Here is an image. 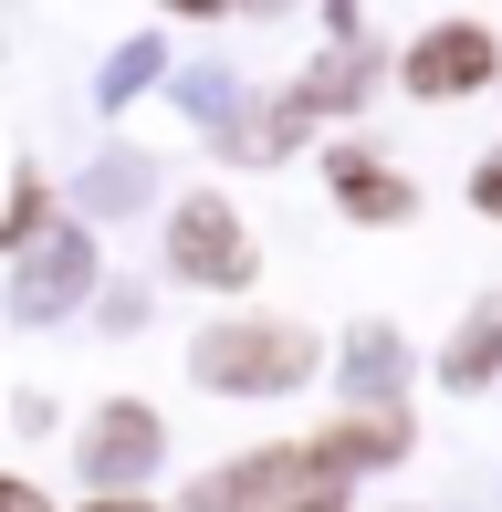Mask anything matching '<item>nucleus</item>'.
<instances>
[{
	"instance_id": "nucleus-1",
	"label": "nucleus",
	"mask_w": 502,
	"mask_h": 512,
	"mask_svg": "<svg viewBox=\"0 0 502 512\" xmlns=\"http://www.w3.org/2000/svg\"><path fill=\"white\" fill-rule=\"evenodd\" d=\"M304 366H314L304 335H210L199 345V377L210 387H293Z\"/></svg>"
},
{
	"instance_id": "nucleus-2",
	"label": "nucleus",
	"mask_w": 502,
	"mask_h": 512,
	"mask_svg": "<svg viewBox=\"0 0 502 512\" xmlns=\"http://www.w3.org/2000/svg\"><path fill=\"white\" fill-rule=\"evenodd\" d=\"M492 32L482 21H440V32L419 42V53H408V84H419V95H471V84H492Z\"/></svg>"
},
{
	"instance_id": "nucleus-3",
	"label": "nucleus",
	"mask_w": 502,
	"mask_h": 512,
	"mask_svg": "<svg viewBox=\"0 0 502 512\" xmlns=\"http://www.w3.org/2000/svg\"><path fill=\"white\" fill-rule=\"evenodd\" d=\"M178 272H189V283H241V272H251V251H241V230H231L220 199L178 209Z\"/></svg>"
},
{
	"instance_id": "nucleus-4",
	"label": "nucleus",
	"mask_w": 502,
	"mask_h": 512,
	"mask_svg": "<svg viewBox=\"0 0 502 512\" xmlns=\"http://www.w3.org/2000/svg\"><path fill=\"white\" fill-rule=\"evenodd\" d=\"M157 450V418L147 408H126V418H105L95 439H84V460H95V471H136V460Z\"/></svg>"
},
{
	"instance_id": "nucleus-5",
	"label": "nucleus",
	"mask_w": 502,
	"mask_h": 512,
	"mask_svg": "<svg viewBox=\"0 0 502 512\" xmlns=\"http://www.w3.org/2000/svg\"><path fill=\"white\" fill-rule=\"evenodd\" d=\"M335 189H346V209H367V220H398V209H408V189H398V178L356 168V157H335Z\"/></svg>"
},
{
	"instance_id": "nucleus-6",
	"label": "nucleus",
	"mask_w": 502,
	"mask_h": 512,
	"mask_svg": "<svg viewBox=\"0 0 502 512\" xmlns=\"http://www.w3.org/2000/svg\"><path fill=\"white\" fill-rule=\"evenodd\" d=\"M471 199H482V209H492V220H502V157H492V168H482V178H471Z\"/></svg>"
},
{
	"instance_id": "nucleus-7",
	"label": "nucleus",
	"mask_w": 502,
	"mask_h": 512,
	"mask_svg": "<svg viewBox=\"0 0 502 512\" xmlns=\"http://www.w3.org/2000/svg\"><path fill=\"white\" fill-rule=\"evenodd\" d=\"M0 512H42V502H32V492H21V481H11V492H0Z\"/></svg>"
},
{
	"instance_id": "nucleus-8",
	"label": "nucleus",
	"mask_w": 502,
	"mask_h": 512,
	"mask_svg": "<svg viewBox=\"0 0 502 512\" xmlns=\"http://www.w3.org/2000/svg\"><path fill=\"white\" fill-rule=\"evenodd\" d=\"M95 512H147V502H126V492H105V502H95Z\"/></svg>"
},
{
	"instance_id": "nucleus-9",
	"label": "nucleus",
	"mask_w": 502,
	"mask_h": 512,
	"mask_svg": "<svg viewBox=\"0 0 502 512\" xmlns=\"http://www.w3.org/2000/svg\"><path fill=\"white\" fill-rule=\"evenodd\" d=\"M178 11H220V0H178Z\"/></svg>"
}]
</instances>
